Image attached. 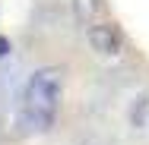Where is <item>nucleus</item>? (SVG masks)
Listing matches in <instances>:
<instances>
[{
	"label": "nucleus",
	"instance_id": "20e7f679",
	"mask_svg": "<svg viewBox=\"0 0 149 145\" xmlns=\"http://www.w3.org/2000/svg\"><path fill=\"white\" fill-rule=\"evenodd\" d=\"M73 3V16H76V22L86 29L95 22V16H98V10H102V3L98 0H70Z\"/></svg>",
	"mask_w": 149,
	"mask_h": 145
},
{
	"label": "nucleus",
	"instance_id": "39448f33",
	"mask_svg": "<svg viewBox=\"0 0 149 145\" xmlns=\"http://www.w3.org/2000/svg\"><path fill=\"white\" fill-rule=\"evenodd\" d=\"M10 51H13V44H10V38H3V35H0V57H6Z\"/></svg>",
	"mask_w": 149,
	"mask_h": 145
},
{
	"label": "nucleus",
	"instance_id": "7ed1b4c3",
	"mask_svg": "<svg viewBox=\"0 0 149 145\" xmlns=\"http://www.w3.org/2000/svg\"><path fill=\"white\" fill-rule=\"evenodd\" d=\"M130 126L136 133H146L149 129V95H140L130 104Z\"/></svg>",
	"mask_w": 149,
	"mask_h": 145
},
{
	"label": "nucleus",
	"instance_id": "f03ea898",
	"mask_svg": "<svg viewBox=\"0 0 149 145\" xmlns=\"http://www.w3.org/2000/svg\"><path fill=\"white\" fill-rule=\"evenodd\" d=\"M86 38H89V47L98 54V57H118L120 54V35L114 32V25H89L86 29Z\"/></svg>",
	"mask_w": 149,
	"mask_h": 145
},
{
	"label": "nucleus",
	"instance_id": "f257e3e1",
	"mask_svg": "<svg viewBox=\"0 0 149 145\" xmlns=\"http://www.w3.org/2000/svg\"><path fill=\"white\" fill-rule=\"evenodd\" d=\"M60 98H63V73L57 66H41L29 76V82L22 88V101H19V114L16 126L22 136H41L54 126V117L60 111Z\"/></svg>",
	"mask_w": 149,
	"mask_h": 145
}]
</instances>
